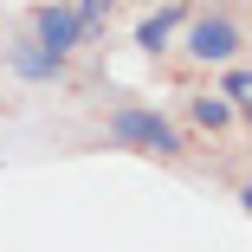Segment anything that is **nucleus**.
Returning <instances> with one entry per match:
<instances>
[{"label": "nucleus", "mask_w": 252, "mask_h": 252, "mask_svg": "<svg viewBox=\"0 0 252 252\" xmlns=\"http://www.w3.org/2000/svg\"><path fill=\"white\" fill-rule=\"evenodd\" d=\"M220 97L233 110H252V71L239 65V59H226V78H220Z\"/></svg>", "instance_id": "0eeeda50"}, {"label": "nucleus", "mask_w": 252, "mask_h": 252, "mask_svg": "<svg viewBox=\"0 0 252 252\" xmlns=\"http://www.w3.org/2000/svg\"><path fill=\"white\" fill-rule=\"evenodd\" d=\"M181 45H188L194 65H226V59H239L246 32H239V20H226V13H200V20H181Z\"/></svg>", "instance_id": "f03ea898"}, {"label": "nucleus", "mask_w": 252, "mask_h": 252, "mask_svg": "<svg viewBox=\"0 0 252 252\" xmlns=\"http://www.w3.org/2000/svg\"><path fill=\"white\" fill-rule=\"evenodd\" d=\"M181 20H188V7H181V0H175V7H156V13L136 26V52H149V59H156V52H168V39L181 32Z\"/></svg>", "instance_id": "39448f33"}, {"label": "nucleus", "mask_w": 252, "mask_h": 252, "mask_svg": "<svg viewBox=\"0 0 252 252\" xmlns=\"http://www.w3.org/2000/svg\"><path fill=\"white\" fill-rule=\"evenodd\" d=\"M71 7H78V20H84V26H104L117 0H71Z\"/></svg>", "instance_id": "6e6552de"}, {"label": "nucleus", "mask_w": 252, "mask_h": 252, "mask_svg": "<svg viewBox=\"0 0 252 252\" xmlns=\"http://www.w3.org/2000/svg\"><path fill=\"white\" fill-rule=\"evenodd\" d=\"M110 142L142 149V156H181V129H175L162 110H142V104H123V110L110 117Z\"/></svg>", "instance_id": "f257e3e1"}, {"label": "nucleus", "mask_w": 252, "mask_h": 252, "mask_svg": "<svg viewBox=\"0 0 252 252\" xmlns=\"http://www.w3.org/2000/svg\"><path fill=\"white\" fill-rule=\"evenodd\" d=\"M7 65H13V78H26V84H52V78L65 71V59H52L39 39H20L13 52H7Z\"/></svg>", "instance_id": "20e7f679"}, {"label": "nucleus", "mask_w": 252, "mask_h": 252, "mask_svg": "<svg viewBox=\"0 0 252 252\" xmlns=\"http://www.w3.org/2000/svg\"><path fill=\"white\" fill-rule=\"evenodd\" d=\"M32 39L45 45L52 59H71L78 45H84V20L71 0H45V7H32Z\"/></svg>", "instance_id": "7ed1b4c3"}, {"label": "nucleus", "mask_w": 252, "mask_h": 252, "mask_svg": "<svg viewBox=\"0 0 252 252\" xmlns=\"http://www.w3.org/2000/svg\"><path fill=\"white\" fill-rule=\"evenodd\" d=\"M188 117H194V129H207V136H220V129H226V123H233L239 110L226 104V97H220V91H200V97H194V104H188Z\"/></svg>", "instance_id": "423d86ee"}]
</instances>
